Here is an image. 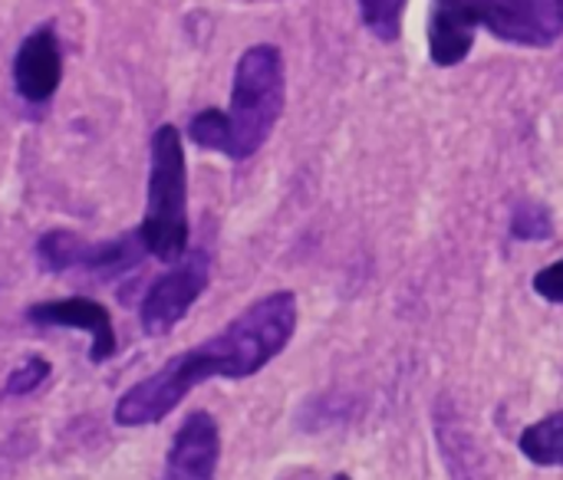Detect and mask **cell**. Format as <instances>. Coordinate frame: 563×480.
<instances>
[{"label":"cell","instance_id":"obj_1","mask_svg":"<svg viewBox=\"0 0 563 480\" xmlns=\"http://www.w3.org/2000/svg\"><path fill=\"white\" fill-rule=\"evenodd\" d=\"M297 297L271 293L234 316L221 333L168 359L155 376L132 386L115 402V425L145 428L168 418L208 379H251L274 362L297 333Z\"/></svg>","mask_w":563,"mask_h":480},{"label":"cell","instance_id":"obj_2","mask_svg":"<svg viewBox=\"0 0 563 480\" xmlns=\"http://www.w3.org/2000/svg\"><path fill=\"white\" fill-rule=\"evenodd\" d=\"M482 26L515 46H551L563 36V0H432V63L445 69L465 63Z\"/></svg>","mask_w":563,"mask_h":480},{"label":"cell","instance_id":"obj_3","mask_svg":"<svg viewBox=\"0 0 563 480\" xmlns=\"http://www.w3.org/2000/svg\"><path fill=\"white\" fill-rule=\"evenodd\" d=\"M287 102V76L284 56L274 43L247 46L234 66L231 105L224 112L228 145L224 155L244 161L264 148L271 132L277 129Z\"/></svg>","mask_w":563,"mask_h":480},{"label":"cell","instance_id":"obj_4","mask_svg":"<svg viewBox=\"0 0 563 480\" xmlns=\"http://www.w3.org/2000/svg\"><path fill=\"white\" fill-rule=\"evenodd\" d=\"M148 257L175 264L188 254V171L175 125H158L148 155V204L139 224Z\"/></svg>","mask_w":563,"mask_h":480},{"label":"cell","instance_id":"obj_5","mask_svg":"<svg viewBox=\"0 0 563 480\" xmlns=\"http://www.w3.org/2000/svg\"><path fill=\"white\" fill-rule=\"evenodd\" d=\"M145 244L142 234H122L115 241H86L73 231H49L36 241V257L40 267L49 274H66V270H89L102 280L119 277L132 267H139V260L145 257Z\"/></svg>","mask_w":563,"mask_h":480},{"label":"cell","instance_id":"obj_6","mask_svg":"<svg viewBox=\"0 0 563 480\" xmlns=\"http://www.w3.org/2000/svg\"><path fill=\"white\" fill-rule=\"evenodd\" d=\"M211 280V260L205 250H188L181 260H175L142 297L139 316L148 336L172 333L185 313L195 306V300L208 290Z\"/></svg>","mask_w":563,"mask_h":480},{"label":"cell","instance_id":"obj_7","mask_svg":"<svg viewBox=\"0 0 563 480\" xmlns=\"http://www.w3.org/2000/svg\"><path fill=\"white\" fill-rule=\"evenodd\" d=\"M63 82V53L53 23L30 30L13 56V89L23 102L43 105L56 96Z\"/></svg>","mask_w":563,"mask_h":480},{"label":"cell","instance_id":"obj_8","mask_svg":"<svg viewBox=\"0 0 563 480\" xmlns=\"http://www.w3.org/2000/svg\"><path fill=\"white\" fill-rule=\"evenodd\" d=\"M26 320L36 326H59V330H82L92 336L89 359L106 362L115 356V326L102 303L89 297H66V300H46L26 310Z\"/></svg>","mask_w":563,"mask_h":480},{"label":"cell","instance_id":"obj_9","mask_svg":"<svg viewBox=\"0 0 563 480\" xmlns=\"http://www.w3.org/2000/svg\"><path fill=\"white\" fill-rule=\"evenodd\" d=\"M218 461H221L218 422L208 412H191L172 442L168 471L181 475L185 480H214Z\"/></svg>","mask_w":563,"mask_h":480},{"label":"cell","instance_id":"obj_10","mask_svg":"<svg viewBox=\"0 0 563 480\" xmlns=\"http://www.w3.org/2000/svg\"><path fill=\"white\" fill-rule=\"evenodd\" d=\"M518 448L528 461L541 468H563V412H554L538 425H531L521 435Z\"/></svg>","mask_w":563,"mask_h":480},{"label":"cell","instance_id":"obj_11","mask_svg":"<svg viewBox=\"0 0 563 480\" xmlns=\"http://www.w3.org/2000/svg\"><path fill=\"white\" fill-rule=\"evenodd\" d=\"M356 3H360L363 26L376 40H383V43H396L399 40L406 0H356Z\"/></svg>","mask_w":563,"mask_h":480},{"label":"cell","instance_id":"obj_12","mask_svg":"<svg viewBox=\"0 0 563 480\" xmlns=\"http://www.w3.org/2000/svg\"><path fill=\"white\" fill-rule=\"evenodd\" d=\"M554 234V221L544 204L525 201L511 214V237L515 241H548Z\"/></svg>","mask_w":563,"mask_h":480},{"label":"cell","instance_id":"obj_13","mask_svg":"<svg viewBox=\"0 0 563 480\" xmlns=\"http://www.w3.org/2000/svg\"><path fill=\"white\" fill-rule=\"evenodd\" d=\"M46 379H49V362L40 359V356H33V359H26L20 369L10 372V379H7V395H30V392L40 389Z\"/></svg>","mask_w":563,"mask_h":480},{"label":"cell","instance_id":"obj_14","mask_svg":"<svg viewBox=\"0 0 563 480\" xmlns=\"http://www.w3.org/2000/svg\"><path fill=\"white\" fill-rule=\"evenodd\" d=\"M531 287L548 303H563V260H554L544 270H538L534 280H531Z\"/></svg>","mask_w":563,"mask_h":480},{"label":"cell","instance_id":"obj_15","mask_svg":"<svg viewBox=\"0 0 563 480\" xmlns=\"http://www.w3.org/2000/svg\"><path fill=\"white\" fill-rule=\"evenodd\" d=\"M162 480H185V478H181V475H175V471H165V478Z\"/></svg>","mask_w":563,"mask_h":480},{"label":"cell","instance_id":"obj_16","mask_svg":"<svg viewBox=\"0 0 563 480\" xmlns=\"http://www.w3.org/2000/svg\"><path fill=\"white\" fill-rule=\"evenodd\" d=\"M333 480H350V478H346V475H336V478H333Z\"/></svg>","mask_w":563,"mask_h":480}]
</instances>
